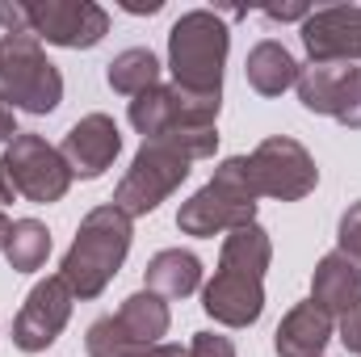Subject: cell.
I'll list each match as a JSON object with an SVG mask.
<instances>
[{"label": "cell", "instance_id": "cell-1", "mask_svg": "<svg viewBox=\"0 0 361 357\" xmlns=\"http://www.w3.org/2000/svg\"><path fill=\"white\" fill-rule=\"evenodd\" d=\"M130 223L135 219H126L114 202L92 206L80 219L76 240H72V248L63 253V265H59V277L72 286L76 298L105 294V286L118 277V269H122L126 253H130V236H135Z\"/></svg>", "mask_w": 361, "mask_h": 357}, {"label": "cell", "instance_id": "cell-2", "mask_svg": "<svg viewBox=\"0 0 361 357\" xmlns=\"http://www.w3.org/2000/svg\"><path fill=\"white\" fill-rule=\"evenodd\" d=\"M257 181H252V164L248 156H227L214 177L206 181L189 202H180L177 227L185 236L210 240V236H231L235 227L257 223Z\"/></svg>", "mask_w": 361, "mask_h": 357}, {"label": "cell", "instance_id": "cell-3", "mask_svg": "<svg viewBox=\"0 0 361 357\" xmlns=\"http://www.w3.org/2000/svg\"><path fill=\"white\" fill-rule=\"evenodd\" d=\"M231 51V30L214 8H189L169 30L173 85L189 92H223V68Z\"/></svg>", "mask_w": 361, "mask_h": 357}, {"label": "cell", "instance_id": "cell-4", "mask_svg": "<svg viewBox=\"0 0 361 357\" xmlns=\"http://www.w3.org/2000/svg\"><path fill=\"white\" fill-rule=\"evenodd\" d=\"M0 101L17 114H55L63 101V76L47 59L34 34L0 38Z\"/></svg>", "mask_w": 361, "mask_h": 357}, {"label": "cell", "instance_id": "cell-5", "mask_svg": "<svg viewBox=\"0 0 361 357\" xmlns=\"http://www.w3.org/2000/svg\"><path fill=\"white\" fill-rule=\"evenodd\" d=\"M189 164H193V156L185 147H177L173 139H143V147L135 152L126 177L118 181L109 202L126 219H143V214H152L160 202H169L185 185Z\"/></svg>", "mask_w": 361, "mask_h": 357}, {"label": "cell", "instance_id": "cell-6", "mask_svg": "<svg viewBox=\"0 0 361 357\" xmlns=\"http://www.w3.org/2000/svg\"><path fill=\"white\" fill-rule=\"evenodd\" d=\"M173 328V315H169V303L152 290H135L122 298V307L114 315H101L92 320L89 332H85V353L89 357H130L139 349H152V345H164Z\"/></svg>", "mask_w": 361, "mask_h": 357}, {"label": "cell", "instance_id": "cell-7", "mask_svg": "<svg viewBox=\"0 0 361 357\" xmlns=\"http://www.w3.org/2000/svg\"><path fill=\"white\" fill-rule=\"evenodd\" d=\"M4 169H8V177H13V189L25 198V202H34V206H51V202H59L68 189H72V169H68V160L59 156V147L55 143H47L42 135H30V131H21L8 147H4Z\"/></svg>", "mask_w": 361, "mask_h": 357}, {"label": "cell", "instance_id": "cell-8", "mask_svg": "<svg viewBox=\"0 0 361 357\" xmlns=\"http://www.w3.org/2000/svg\"><path fill=\"white\" fill-rule=\"evenodd\" d=\"M252 164V181L261 198H277V202H302L315 185H319V169L315 156L290 139V135H269L252 147L248 156Z\"/></svg>", "mask_w": 361, "mask_h": 357}, {"label": "cell", "instance_id": "cell-9", "mask_svg": "<svg viewBox=\"0 0 361 357\" xmlns=\"http://www.w3.org/2000/svg\"><path fill=\"white\" fill-rule=\"evenodd\" d=\"M30 34L63 51H89L109 34V13L97 0H30Z\"/></svg>", "mask_w": 361, "mask_h": 357}, {"label": "cell", "instance_id": "cell-10", "mask_svg": "<svg viewBox=\"0 0 361 357\" xmlns=\"http://www.w3.org/2000/svg\"><path fill=\"white\" fill-rule=\"evenodd\" d=\"M294 89L302 109L361 131V63H302Z\"/></svg>", "mask_w": 361, "mask_h": 357}, {"label": "cell", "instance_id": "cell-11", "mask_svg": "<svg viewBox=\"0 0 361 357\" xmlns=\"http://www.w3.org/2000/svg\"><path fill=\"white\" fill-rule=\"evenodd\" d=\"M72 303H76V294L59 273L34 282V290L25 294V303H21V311L13 320V345L21 353L51 349L59 341V332L68 328V320H72Z\"/></svg>", "mask_w": 361, "mask_h": 357}, {"label": "cell", "instance_id": "cell-12", "mask_svg": "<svg viewBox=\"0 0 361 357\" xmlns=\"http://www.w3.org/2000/svg\"><path fill=\"white\" fill-rule=\"evenodd\" d=\"M311 63H361V4L315 8L298 30Z\"/></svg>", "mask_w": 361, "mask_h": 357}, {"label": "cell", "instance_id": "cell-13", "mask_svg": "<svg viewBox=\"0 0 361 357\" xmlns=\"http://www.w3.org/2000/svg\"><path fill=\"white\" fill-rule=\"evenodd\" d=\"M202 311L223 328H252L265 311V282L231 269H214L202 286Z\"/></svg>", "mask_w": 361, "mask_h": 357}, {"label": "cell", "instance_id": "cell-14", "mask_svg": "<svg viewBox=\"0 0 361 357\" xmlns=\"http://www.w3.org/2000/svg\"><path fill=\"white\" fill-rule=\"evenodd\" d=\"M122 152V135L118 122L109 114H85L80 122H72V131L59 143V156L68 160L72 177L80 181H97Z\"/></svg>", "mask_w": 361, "mask_h": 357}, {"label": "cell", "instance_id": "cell-15", "mask_svg": "<svg viewBox=\"0 0 361 357\" xmlns=\"http://www.w3.org/2000/svg\"><path fill=\"white\" fill-rule=\"evenodd\" d=\"M332 332H336V320L328 311H319L311 298L294 303L281 315L277 332H273V353L277 357H324Z\"/></svg>", "mask_w": 361, "mask_h": 357}, {"label": "cell", "instance_id": "cell-16", "mask_svg": "<svg viewBox=\"0 0 361 357\" xmlns=\"http://www.w3.org/2000/svg\"><path fill=\"white\" fill-rule=\"evenodd\" d=\"M357 298H361V261H353L341 248L319 257V265L311 273V303L319 311H328L332 320H341Z\"/></svg>", "mask_w": 361, "mask_h": 357}, {"label": "cell", "instance_id": "cell-17", "mask_svg": "<svg viewBox=\"0 0 361 357\" xmlns=\"http://www.w3.org/2000/svg\"><path fill=\"white\" fill-rule=\"evenodd\" d=\"M143 290L169 298H189L193 290H202V261L189 248H164L156 253L143 269Z\"/></svg>", "mask_w": 361, "mask_h": 357}, {"label": "cell", "instance_id": "cell-18", "mask_svg": "<svg viewBox=\"0 0 361 357\" xmlns=\"http://www.w3.org/2000/svg\"><path fill=\"white\" fill-rule=\"evenodd\" d=\"M298 72H302V63L277 38L257 42L248 51V59H244V76H248L252 92H261V97H281L286 89H294L298 85Z\"/></svg>", "mask_w": 361, "mask_h": 357}, {"label": "cell", "instance_id": "cell-19", "mask_svg": "<svg viewBox=\"0 0 361 357\" xmlns=\"http://www.w3.org/2000/svg\"><path fill=\"white\" fill-rule=\"evenodd\" d=\"M273 261V240L261 223H248V227H235L227 240H223V253H219V269H231V273H248V277H261L265 282V269Z\"/></svg>", "mask_w": 361, "mask_h": 357}, {"label": "cell", "instance_id": "cell-20", "mask_svg": "<svg viewBox=\"0 0 361 357\" xmlns=\"http://www.w3.org/2000/svg\"><path fill=\"white\" fill-rule=\"evenodd\" d=\"M105 85L118 92V97H130L135 101L139 92L160 85V59L147 47H126V51H118L105 63Z\"/></svg>", "mask_w": 361, "mask_h": 357}, {"label": "cell", "instance_id": "cell-21", "mask_svg": "<svg viewBox=\"0 0 361 357\" xmlns=\"http://www.w3.org/2000/svg\"><path fill=\"white\" fill-rule=\"evenodd\" d=\"M51 257V231L38 219H13L4 236V261L13 273H38Z\"/></svg>", "mask_w": 361, "mask_h": 357}, {"label": "cell", "instance_id": "cell-22", "mask_svg": "<svg viewBox=\"0 0 361 357\" xmlns=\"http://www.w3.org/2000/svg\"><path fill=\"white\" fill-rule=\"evenodd\" d=\"M173 122V105H169V85H156V89L139 92L130 101V126L143 135V139H160Z\"/></svg>", "mask_w": 361, "mask_h": 357}, {"label": "cell", "instance_id": "cell-23", "mask_svg": "<svg viewBox=\"0 0 361 357\" xmlns=\"http://www.w3.org/2000/svg\"><path fill=\"white\" fill-rule=\"evenodd\" d=\"M185 349H189V357H240L231 337H223V332H193V341Z\"/></svg>", "mask_w": 361, "mask_h": 357}, {"label": "cell", "instance_id": "cell-24", "mask_svg": "<svg viewBox=\"0 0 361 357\" xmlns=\"http://www.w3.org/2000/svg\"><path fill=\"white\" fill-rule=\"evenodd\" d=\"M336 240H341V253H349L353 261H361V202H353V206L341 214Z\"/></svg>", "mask_w": 361, "mask_h": 357}, {"label": "cell", "instance_id": "cell-25", "mask_svg": "<svg viewBox=\"0 0 361 357\" xmlns=\"http://www.w3.org/2000/svg\"><path fill=\"white\" fill-rule=\"evenodd\" d=\"M0 30L30 34V0H0Z\"/></svg>", "mask_w": 361, "mask_h": 357}, {"label": "cell", "instance_id": "cell-26", "mask_svg": "<svg viewBox=\"0 0 361 357\" xmlns=\"http://www.w3.org/2000/svg\"><path fill=\"white\" fill-rule=\"evenodd\" d=\"M336 328H341V345L349 353H361V298L336 320Z\"/></svg>", "mask_w": 361, "mask_h": 357}, {"label": "cell", "instance_id": "cell-27", "mask_svg": "<svg viewBox=\"0 0 361 357\" xmlns=\"http://www.w3.org/2000/svg\"><path fill=\"white\" fill-rule=\"evenodd\" d=\"M311 13H315V8H307V4H281V8L269 4V8H265V17H269V21H307Z\"/></svg>", "mask_w": 361, "mask_h": 357}, {"label": "cell", "instance_id": "cell-28", "mask_svg": "<svg viewBox=\"0 0 361 357\" xmlns=\"http://www.w3.org/2000/svg\"><path fill=\"white\" fill-rule=\"evenodd\" d=\"M17 135H21V131H17V114L0 101V143H13Z\"/></svg>", "mask_w": 361, "mask_h": 357}, {"label": "cell", "instance_id": "cell-29", "mask_svg": "<svg viewBox=\"0 0 361 357\" xmlns=\"http://www.w3.org/2000/svg\"><path fill=\"white\" fill-rule=\"evenodd\" d=\"M130 357H189V349L185 345H152V349H139V353H130Z\"/></svg>", "mask_w": 361, "mask_h": 357}, {"label": "cell", "instance_id": "cell-30", "mask_svg": "<svg viewBox=\"0 0 361 357\" xmlns=\"http://www.w3.org/2000/svg\"><path fill=\"white\" fill-rule=\"evenodd\" d=\"M13 198H17V189H13V177H8V169H4V160H0V210H4Z\"/></svg>", "mask_w": 361, "mask_h": 357}, {"label": "cell", "instance_id": "cell-31", "mask_svg": "<svg viewBox=\"0 0 361 357\" xmlns=\"http://www.w3.org/2000/svg\"><path fill=\"white\" fill-rule=\"evenodd\" d=\"M122 8H126V13H147V17H152V13L164 8V0H147V4H143V0H122Z\"/></svg>", "mask_w": 361, "mask_h": 357}, {"label": "cell", "instance_id": "cell-32", "mask_svg": "<svg viewBox=\"0 0 361 357\" xmlns=\"http://www.w3.org/2000/svg\"><path fill=\"white\" fill-rule=\"evenodd\" d=\"M4 236H8V219H4V210H0V253H4Z\"/></svg>", "mask_w": 361, "mask_h": 357}]
</instances>
